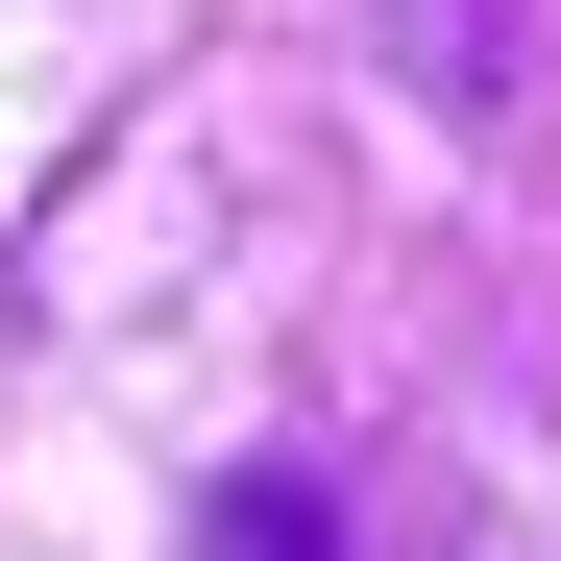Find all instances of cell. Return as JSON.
I'll return each instance as SVG.
<instances>
[{"mask_svg": "<svg viewBox=\"0 0 561 561\" xmlns=\"http://www.w3.org/2000/svg\"><path fill=\"white\" fill-rule=\"evenodd\" d=\"M196 561H366V537H342L318 463H220V489H196Z\"/></svg>", "mask_w": 561, "mask_h": 561, "instance_id": "cell-1", "label": "cell"}]
</instances>
